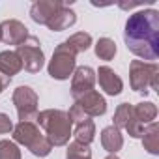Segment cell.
Wrapping results in <instances>:
<instances>
[{"label": "cell", "instance_id": "8", "mask_svg": "<svg viewBox=\"0 0 159 159\" xmlns=\"http://www.w3.org/2000/svg\"><path fill=\"white\" fill-rule=\"evenodd\" d=\"M28 36V28L17 19H8L0 23V41H4L6 45H21Z\"/></svg>", "mask_w": 159, "mask_h": 159}, {"label": "cell", "instance_id": "12", "mask_svg": "<svg viewBox=\"0 0 159 159\" xmlns=\"http://www.w3.org/2000/svg\"><path fill=\"white\" fill-rule=\"evenodd\" d=\"M62 0H38L30 8V17L34 23L38 25H47L49 19L52 17V13L62 6Z\"/></svg>", "mask_w": 159, "mask_h": 159}, {"label": "cell", "instance_id": "7", "mask_svg": "<svg viewBox=\"0 0 159 159\" xmlns=\"http://www.w3.org/2000/svg\"><path fill=\"white\" fill-rule=\"evenodd\" d=\"M96 84V71L88 66H79L75 67L71 75V96L77 101L79 98H83L84 94L92 92Z\"/></svg>", "mask_w": 159, "mask_h": 159}, {"label": "cell", "instance_id": "24", "mask_svg": "<svg viewBox=\"0 0 159 159\" xmlns=\"http://www.w3.org/2000/svg\"><path fill=\"white\" fill-rule=\"evenodd\" d=\"M0 159H21V150L13 140H0Z\"/></svg>", "mask_w": 159, "mask_h": 159}, {"label": "cell", "instance_id": "2", "mask_svg": "<svg viewBox=\"0 0 159 159\" xmlns=\"http://www.w3.org/2000/svg\"><path fill=\"white\" fill-rule=\"evenodd\" d=\"M38 124L43 127L45 137L52 146H66L71 137V120L66 111L60 109H47L38 112Z\"/></svg>", "mask_w": 159, "mask_h": 159}, {"label": "cell", "instance_id": "9", "mask_svg": "<svg viewBox=\"0 0 159 159\" xmlns=\"http://www.w3.org/2000/svg\"><path fill=\"white\" fill-rule=\"evenodd\" d=\"M75 103L81 107V111H83L88 118L103 116V114L107 112V101H105V98H103L99 92H96V90L84 94L83 98H79Z\"/></svg>", "mask_w": 159, "mask_h": 159}, {"label": "cell", "instance_id": "6", "mask_svg": "<svg viewBox=\"0 0 159 159\" xmlns=\"http://www.w3.org/2000/svg\"><path fill=\"white\" fill-rule=\"evenodd\" d=\"M15 109H17V116L21 122H32L38 118V103L39 98L36 94L34 88L30 86H17L13 90V98H11Z\"/></svg>", "mask_w": 159, "mask_h": 159}, {"label": "cell", "instance_id": "22", "mask_svg": "<svg viewBox=\"0 0 159 159\" xmlns=\"http://www.w3.org/2000/svg\"><path fill=\"white\" fill-rule=\"evenodd\" d=\"M66 159H92V152H90V146L88 144H83V142H69L67 150H66Z\"/></svg>", "mask_w": 159, "mask_h": 159}, {"label": "cell", "instance_id": "10", "mask_svg": "<svg viewBox=\"0 0 159 159\" xmlns=\"http://www.w3.org/2000/svg\"><path fill=\"white\" fill-rule=\"evenodd\" d=\"M96 79L99 81L101 90L105 94H109V96H118L124 90V83H122L120 75L109 66H101L98 69V73H96Z\"/></svg>", "mask_w": 159, "mask_h": 159}, {"label": "cell", "instance_id": "4", "mask_svg": "<svg viewBox=\"0 0 159 159\" xmlns=\"http://www.w3.org/2000/svg\"><path fill=\"white\" fill-rule=\"evenodd\" d=\"M77 54H73L64 43H60L54 52H52V58L49 60V66H47V71L52 79H56V81H67V79L73 75L75 71V60Z\"/></svg>", "mask_w": 159, "mask_h": 159}, {"label": "cell", "instance_id": "27", "mask_svg": "<svg viewBox=\"0 0 159 159\" xmlns=\"http://www.w3.org/2000/svg\"><path fill=\"white\" fill-rule=\"evenodd\" d=\"M118 6L124 8V10H131V8H135V6H142V2H129V4H127V2H120Z\"/></svg>", "mask_w": 159, "mask_h": 159}, {"label": "cell", "instance_id": "20", "mask_svg": "<svg viewBox=\"0 0 159 159\" xmlns=\"http://www.w3.org/2000/svg\"><path fill=\"white\" fill-rule=\"evenodd\" d=\"M116 54V43L111 39V38H99L98 43H96V56L99 60H112Z\"/></svg>", "mask_w": 159, "mask_h": 159}, {"label": "cell", "instance_id": "25", "mask_svg": "<svg viewBox=\"0 0 159 159\" xmlns=\"http://www.w3.org/2000/svg\"><path fill=\"white\" fill-rule=\"evenodd\" d=\"M13 131V122L10 120L8 114L0 112V135H6V133H11Z\"/></svg>", "mask_w": 159, "mask_h": 159}, {"label": "cell", "instance_id": "16", "mask_svg": "<svg viewBox=\"0 0 159 159\" xmlns=\"http://www.w3.org/2000/svg\"><path fill=\"white\" fill-rule=\"evenodd\" d=\"M140 139H142V146L148 153L159 155V124L157 122L148 124Z\"/></svg>", "mask_w": 159, "mask_h": 159}, {"label": "cell", "instance_id": "3", "mask_svg": "<svg viewBox=\"0 0 159 159\" xmlns=\"http://www.w3.org/2000/svg\"><path fill=\"white\" fill-rule=\"evenodd\" d=\"M159 66L155 62L133 60L129 64V83L135 92L148 94L150 90H157Z\"/></svg>", "mask_w": 159, "mask_h": 159}, {"label": "cell", "instance_id": "23", "mask_svg": "<svg viewBox=\"0 0 159 159\" xmlns=\"http://www.w3.org/2000/svg\"><path fill=\"white\" fill-rule=\"evenodd\" d=\"M28 150H30V153L36 155V157H47V155L51 153V150H52V144H51L49 139L41 133V135L28 146Z\"/></svg>", "mask_w": 159, "mask_h": 159}, {"label": "cell", "instance_id": "11", "mask_svg": "<svg viewBox=\"0 0 159 159\" xmlns=\"http://www.w3.org/2000/svg\"><path fill=\"white\" fill-rule=\"evenodd\" d=\"M75 23H77V13L67 6V2H64V4L52 13V17L49 19V23H47L45 26H47L49 30H52V32H62V30L73 26Z\"/></svg>", "mask_w": 159, "mask_h": 159}, {"label": "cell", "instance_id": "5", "mask_svg": "<svg viewBox=\"0 0 159 159\" xmlns=\"http://www.w3.org/2000/svg\"><path fill=\"white\" fill-rule=\"evenodd\" d=\"M15 52L23 62V69H26L28 73H39L41 67L45 66V54L36 36H28L21 45H17Z\"/></svg>", "mask_w": 159, "mask_h": 159}, {"label": "cell", "instance_id": "26", "mask_svg": "<svg viewBox=\"0 0 159 159\" xmlns=\"http://www.w3.org/2000/svg\"><path fill=\"white\" fill-rule=\"evenodd\" d=\"M10 81H11V79H8V77H4L2 73H0V94L6 90V86L10 84Z\"/></svg>", "mask_w": 159, "mask_h": 159}, {"label": "cell", "instance_id": "1", "mask_svg": "<svg viewBox=\"0 0 159 159\" xmlns=\"http://www.w3.org/2000/svg\"><path fill=\"white\" fill-rule=\"evenodd\" d=\"M124 41L127 51L142 62H155L159 58V11L150 8L131 13L125 21Z\"/></svg>", "mask_w": 159, "mask_h": 159}, {"label": "cell", "instance_id": "19", "mask_svg": "<svg viewBox=\"0 0 159 159\" xmlns=\"http://www.w3.org/2000/svg\"><path fill=\"white\" fill-rule=\"evenodd\" d=\"M133 116L137 122H140L142 125H148L152 122H155L157 116V107L152 101H140L139 105L133 107Z\"/></svg>", "mask_w": 159, "mask_h": 159}, {"label": "cell", "instance_id": "13", "mask_svg": "<svg viewBox=\"0 0 159 159\" xmlns=\"http://www.w3.org/2000/svg\"><path fill=\"white\" fill-rule=\"evenodd\" d=\"M41 135L39 127L34 122H19L17 125H13V142L23 144V146H30L38 137Z\"/></svg>", "mask_w": 159, "mask_h": 159}, {"label": "cell", "instance_id": "17", "mask_svg": "<svg viewBox=\"0 0 159 159\" xmlns=\"http://www.w3.org/2000/svg\"><path fill=\"white\" fill-rule=\"evenodd\" d=\"M73 125H75V131H73L75 140L90 146L92 140L96 139V124H94L90 118H84V120L77 122V124H73Z\"/></svg>", "mask_w": 159, "mask_h": 159}, {"label": "cell", "instance_id": "21", "mask_svg": "<svg viewBox=\"0 0 159 159\" xmlns=\"http://www.w3.org/2000/svg\"><path fill=\"white\" fill-rule=\"evenodd\" d=\"M131 118H133V105L120 103L118 109H116V112H114V118H112L114 124L112 125L118 127V129H125V125L131 122Z\"/></svg>", "mask_w": 159, "mask_h": 159}, {"label": "cell", "instance_id": "15", "mask_svg": "<svg viewBox=\"0 0 159 159\" xmlns=\"http://www.w3.org/2000/svg\"><path fill=\"white\" fill-rule=\"evenodd\" d=\"M21 69H23V62H21V58L17 56L15 51H2L0 52V73L4 77L11 79Z\"/></svg>", "mask_w": 159, "mask_h": 159}, {"label": "cell", "instance_id": "18", "mask_svg": "<svg viewBox=\"0 0 159 159\" xmlns=\"http://www.w3.org/2000/svg\"><path fill=\"white\" fill-rule=\"evenodd\" d=\"M73 54H81V52H86L92 45V36L88 32H77L73 36H69L66 41H62Z\"/></svg>", "mask_w": 159, "mask_h": 159}, {"label": "cell", "instance_id": "14", "mask_svg": "<svg viewBox=\"0 0 159 159\" xmlns=\"http://www.w3.org/2000/svg\"><path fill=\"white\" fill-rule=\"evenodd\" d=\"M101 146L109 152V153H114L122 150L124 146V137H122V131L114 125H107L103 131H101Z\"/></svg>", "mask_w": 159, "mask_h": 159}, {"label": "cell", "instance_id": "28", "mask_svg": "<svg viewBox=\"0 0 159 159\" xmlns=\"http://www.w3.org/2000/svg\"><path fill=\"white\" fill-rule=\"evenodd\" d=\"M105 159H120V157H118V155H114V153H109Z\"/></svg>", "mask_w": 159, "mask_h": 159}]
</instances>
